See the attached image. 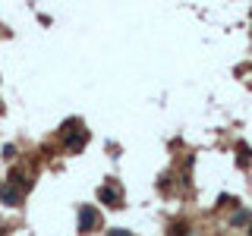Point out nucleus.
Segmentation results:
<instances>
[{"label":"nucleus","instance_id":"2","mask_svg":"<svg viewBox=\"0 0 252 236\" xmlns=\"http://www.w3.org/2000/svg\"><path fill=\"white\" fill-rule=\"evenodd\" d=\"M19 199H22V195H19L16 186H0V202H3V205H19Z\"/></svg>","mask_w":252,"mask_h":236},{"label":"nucleus","instance_id":"5","mask_svg":"<svg viewBox=\"0 0 252 236\" xmlns=\"http://www.w3.org/2000/svg\"><path fill=\"white\" fill-rule=\"evenodd\" d=\"M110 236H129L126 230H110Z\"/></svg>","mask_w":252,"mask_h":236},{"label":"nucleus","instance_id":"4","mask_svg":"<svg viewBox=\"0 0 252 236\" xmlns=\"http://www.w3.org/2000/svg\"><path fill=\"white\" fill-rule=\"evenodd\" d=\"M246 220H249V211H240V214H233V227L246 224Z\"/></svg>","mask_w":252,"mask_h":236},{"label":"nucleus","instance_id":"1","mask_svg":"<svg viewBox=\"0 0 252 236\" xmlns=\"http://www.w3.org/2000/svg\"><path fill=\"white\" fill-rule=\"evenodd\" d=\"M92 227H98V214H94V208L85 205V208L79 211V230H82V233H92Z\"/></svg>","mask_w":252,"mask_h":236},{"label":"nucleus","instance_id":"3","mask_svg":"<svg viewBox=\"0 0 252 236\" xmlns=\"http://www.w3.org/2000/svg\"><path fill=\"white\" fill-rule=\"evenodd\" d=\"M98 199H101V202H107L110 208H117V195L110 192V189H101V192H98Z\"/></svg>","mask_w":252,"mask_h":236},{"label":"nucleus","instance_id":"6","mask_svg":"<svg viewBox=\"0 0 252 236\" xmlns=\"http://www.w3.org/2000/svg\"><path fill=\"white\" fill-rule=\"evenodd\" d=\"M249 236H252V230H249Z\"/></svg>","mask_w":252,"mask_h":236}]
</instances>
